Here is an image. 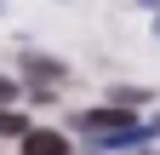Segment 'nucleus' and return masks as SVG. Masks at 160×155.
Returning <instances> with one entry per match:
<instances>
[{
	"label": "nucleus",
	"mask_w": 160,
	"mask_h": 155,
	"mask_svg": "<svg viewBox=\"0 0 160 155\" xmlns=\"http://www.w3.org/2000/svg\"><path fill=\"white\" fill-rule=\"evenodd\" d=\"M74 126L86 132L92 144H103V149H137V144L154 132V126H137L120 104H114V109H80V115H74Z\"/></svg>",
	"instance_id": "f257e3e1"
},
{
	"label": "nucleus",
	"mask_w": 160,
	"mask_h": 155,
	"mask_svg": "<svg viewBox=\"0 0 160 155\" xmlns=\"http://www.w3.org/2000/svg\"><path fill=\"white\" fill-rule=\"evenodd\" d=\"M23 69H29V81H34V98H52L57 81H63V63H52V57H40V52L23 57Z\"/></svg>",
	"instance_id": "f03ea898"
},
{
	"label": "nucleus",
	"mask_w": 160,
	"mask_h": 155,
	"mask_svg": "<svg viewBox=\"0 0 160 155\" xmlns=\"http://www.w3.org/2000/svg\"><path fill=\"white\" fill-rule=\"evenodd\" d=\"M23 155H69V149H63L57 132H34V126H29V132H23Z\"/></svg>",
	"instance_id": "7ed1b4c3"
},
{
	"label": "nucleus",
	"mask_w": 160,
	"mask_h": 155,
	"mask_svg": "<svg viewBox=\"0 0 160 155\" xmlns=\"http://www.w3.org/2000/svg\"><path fill=\"white\" fill-rule=\"evenodd\" d=\"M0 132H6V138H23L29 121H23V115H12V109H0Z\"/></svg>",
	"instance_id": "20e7f679"
},
{
	"label": "nucleus",
	"mask_w": 160,
	"mask_h": 155,
	"mask_svg": "<svg viewBox=\"0 0 160 155\" xmlns=\"http://www.w3.org/2000/svg\"><path fill=\"white\" fill-rule=\"evenodd\" d=\"M143 98H149L143 86H114V104H120V109H137V104H143Z\"/></svg>",
	"instance_id": "39448f33"
},
{
	"label": "nucleus",
	"mask_w": 160,
	"mask_h": 155,
	"mask_svg": "<svg viewBox=\"0 0 160 155\" xmlns=\"http://www.w3.org/2000/svg\"><path fill=\"white\" fill-rule=\"evenodd\" d=\"M12 92H17V86H12V81H0V104H6V98H12Z\"/></svg>",
	"instance_id": "423d86ee"
},
{
	"label": "nucleus",
	"mask_w": 160,
	"mask_h": 155,
	"mask_svg": "<svg viewBox=\"0 0 160 155\" xmlns=\"http://www.w3.org/2000/svg\"><path fill=\"white\" fill-rule=\"evenodd\" d=\"M137 6H149V12H160V0H137Z\"/></svg>",
	"instance_id": "0eeeda50"
},
{
	"label": "nucleus",
	"mask_w": 160,
	"mask_h": 155,
	"mask_svg": "<svg viewBox=\"0 0 160 155\" xmlns=\"http://www.w3.org/2000/svg\"><path fill=\"white\" fill-rule=\"evenodd\" d=\"M154 35H160V12H154Z\"/></svg>",
	"instance_id": "6e6552de"
},
{
	"label": "nucleus",
	"mask_w": 160,
	"mask_h": 155,
	"mask_svg": "<svg viewBox=\"0 0 160 155\" xmlns=\"http://www.w3.org/2000/svg\"><path fill=\"white\" fill-rule=\"evenodd\" d=\"M154 132H160V121H154Z\"/></svg>",
	"instance_id": "1a4fd4ad"
}]
</instances>
